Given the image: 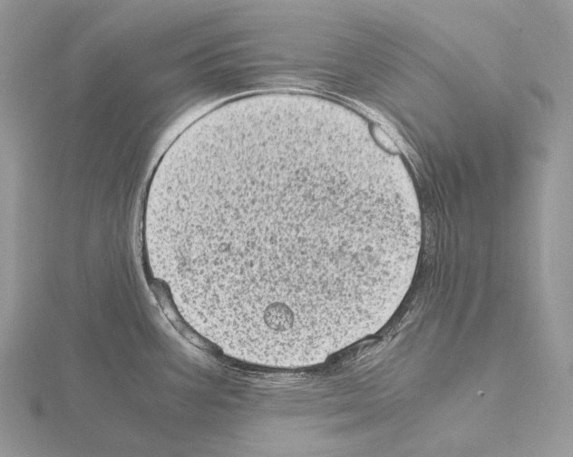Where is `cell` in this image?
I'll return each instance as SVG.
<instances>
[{
  "label": "cell",
  "instance_id": "cell-1",
  "mask_svg": "<svg viewBox=\"0 0 573 457\" xmlns=\"http://www.w3.org/2000/svg\"><path fill=\"white\" fill-rule=\"evenodd\" d=\"M398 197L306 127L216 137L157 180L148 237L186 321L222 350L318 364L387 321L408 263Z\"/></svg>",
  "mask_w": 573,
  "mask_h": 457
}]
</instances>
